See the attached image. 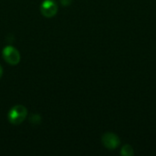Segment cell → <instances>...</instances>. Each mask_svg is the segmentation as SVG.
Instances as JSON below:
<instances>
[{
    "mask_svg": "<svg viewBox=\"0 0 156 156\" xmlns=\"http://www.w3.org/2000/svg\"><path fill=\"white\" fill-rule=\"evenodd\" d=\"M102 144L108 150H115L121 144V140L119 136L114 133H105L101 137Z\"/></svg>",
    "mask_w": 156,
    "mask_h": 156,
    "instance_id": "obj_3",
    "label": "cell"
},
{
    "mask_svg": "<svg viewBox=\"0 0 156 156\" xmlns=\"http://www.w3.org/2000/svg\"><path fill=\"white\" fill-rule=\"evenodd\" d=\"M72 0H60V3L62 4V5H70Z\"/></svg>",
    "mask_w": 156,
    "mask_h": 156,
    "instance_id": "obj_6",
    "label": "cell"
},
{
    "mask_svg": "<svg viewBox=\"0 0 156 156\" xmlns=\"http://www.w3.org/2000/svg\"><path fill=\"white\" fill-rule=\"evenodd\" d=\"M41 14L47 17H53L58 12V4L55 0H44L40 5Z\"/></svg>",
    "mask_w": 156,
    "mask_h": 156,
    "instance_id": "obj_4",
    "label": "cell"
},
{
    "mask_svg": "<svg viewBox=\"0 0 156 156\" xmlns=\"http://www.w3.org/2000/svg\"><path fill=\"white\" fill-rule=\"evenodd\" d=\"M27 116V110L23 105H16L10 109L7 113V120L13 125L21 124Z\"/></svg>",
    "mask_w": 156,
    "mask_h": 156,
    "instance_id": "obj_1",
    "label": "cell"
},
{
    "mask_svg": "<svg viewBox=\"0 0 156 156\" xmlns=\"http://www.w3.org/2000/svg\"><path fill=\"white\" fill-rule=\"evenodd\" d=\"M2 56L5 61L10 65H17L20 61V54L13 46H6L2 51Z\"/></svg>",
    "mask_w": 156,
    "mask_h": 156,
    "instance_id": "obj_2",
    "label": "cell"
},
{
    "mask_svg": "<svg viewBox=\"0 0 156 156\" xmlns=\"http://www.w3.org/2000/svg\"><path fill=\"white\" fill-rule=\"evenodd\" d=\"M2 75H3V69H2V67H1V65H0V79H1V77H2Z\"/></svg>",
    "mask_w": 156,
    "mask_h": 156,
    "instance_id": "obj_7",
    "label": "cell"
},
{
    "mask_svg": "<svg viewBox=\"0 0 156 156\" xmlns=\"http://www.w3.org/2000/svg\"><path fill=\"white\" fill-rule=\"evenodd\" d=\"M120 154L122 156H133L134 154V149L130 144H125L122 147Z\"/></svg>",
    "mask_w": 156,
    "mask_h": 156,
    "instance_id": "obj_5",
    "label": "cell"
}]
</instances>
